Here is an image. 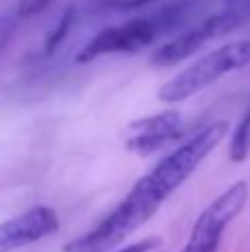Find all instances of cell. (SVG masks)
<instances>
[{
	"label": "cell",
	"mask_w": 250,
	"mask_h": 252,
	"mask_svg": "<svg viewBox=\"0 0 250 252\" xmlns=\"http://www.w3.org/2000/svg\"><path fill=\"white\" fill-rule=\"evenodd\" d=\"M230 124L226 120L204 126L184 144L173 148L162 161L153 166L135 186L126 192L122 201L100 219L91 230L64 244V252H111L126 237L140 230L164 201L202 166V161L215 151L226 137Z\"/></svg>",
	"instance_id": "6da1fadb"
},
{
	"label": "cell",
	"mask_w": 250,
	"mask_h": 252,
	"mask_svg": "<svg viewBox=\"0 0 250 252\" xmlns=\"http://www.w3.org/2000/svg\"><path fill=\"white\" fill-rule=\"evenodd\" d=\"M184 4H173L157 13L137 16L126 22L106 27L97 31L75 56V62L87 64L91 60H97L102 56H115V53H137L142 49L151 47L157 38L173 29L182 20Z\"/></svg>",
	"instance_id": "7a4b0ae2"
},
{
	"label": "cell",
	"mask_w": 250,
	"mask_h": 252,
	"mask_svg": "<svg viewBox=\"0 0 250 252\" xmlns=\"http://www.w3.org/2000/svg\"><path fill=\"white\" fill-rule=\"evenodd\" d=\"M250 64V35L242 40H233L221 47L208 51L193 64H188L184 71L173 75L162 89H159V100L166 104H177L188 97L202 93L224 75L239 71Z\"/></svg>",
	"instance_id": "3957f363"
},
{
	"label": "cell",
	"mask_w": 250,
	"mask_h": 252,
	"mask_svg": "<svg viewBox=\"0 0 250 252\" xmlns=\"http://www.w3.org/2000/svg\"><path fill=\"white\" fill-rule=\"evenodd\" d=\"M250 195L246 182H235L228 186L219 197L211 201L197 221L193 223V230L188 235V241L180 252H219L224 232L235 221L239 213L244 210Z\"/></svg>",
	"instance_id": "277c9868"
},
{
	"label": "cell",
	"mask_w": 250,
	"mask_h": 252,
	"mask_svg": "<svg viewBox=\"0 0 250 252\" xmlns=\"http://www.w3.org/2000/svg\"><path fill=\"white\" fill-rule=\"evenodd\" d=\"M239 13L237 11H219L206 16L204 20H199L197 25L188 27L186 31L177 33L175 38L166 40L157 51L151 58L153 66H175L180 62L188 60L190 56L199 51L202 47H206L211 40H215L217 35H221L224 31L237 27Z\"/></svg>",
	"instance_id": "5b68a950"
},
{
	"label": "cell",
	"mask_w": 250,
	"mask_h": 252,
	"mask_svg": "<svg viewBox=\"0 0 250 252\" xmlns=\"http://www.w3.org/2000/svg\"><path fill=\"white\" fill-rule=\"evenodd\" d=\"M60 230V219L49 206H33L0 223V252H13L47 239Z\"/></svg>",
	"instance_id": "8992f818"
},
{
	"label": "cell",
	"mask_w": 250,
	"mask_h": 252,
	"mask_svg": "<svg viewBox=\"0 0 250 252\" xmlns=\"http://www.w3.org/2000/svg\"><path fill=\"white\" fill-rule=\"evenodd\" d=\"M126 148L137 155H151L182 137V115L177 111H164L151 118L128 124Z\"/></svg>",
	"instance_id": "52a82bcc"
},
{
	"label": "cell",
	"mask_w": 250,
	"mask_h": 252,
	"mask_svg": "<svg viewBox=\"0 0 250 252\" xmlns=\"http://www.w3.org/2000/svg\"><path fill=\"white\" fill-rule=\"evenodd\" d=\"M250 155V111L244 115V120L233 133V142H230V159L244 161Z\"/></svg>",
	"instance_id": "ba28073f"
},
{
	"label": "cell",
	"mask_w": 250,
	"mask_h": 252,
	"mask_svg": "<svg viewBox=\"0 0 250 252\" xmlns=\"http://www.w3.org/2000/svg\"><path fill=\"white\" fill-rule=\"evenodd\" d=\"M71 20H73V9H66V11L62 13V18L58 20V25L53 27V31L49 33L47 47H44V51L47 53H53L62 44V40L66 38V31H69V27H71Z\"/></svg>",
	"instance_id": "9c48e42d"
},
{
	"label": "cell",
	"mask_w": 250,
	"mask_h": 252,
	"mask_svg": "<svg viewBox=\"0 0 250 252\" xmlns=\"http://www.w3.org/2000/svg\"><path fill=\"white\" fill-rule=\"evenodd\" d=\"M56 0H20L16 9V16L18 18H31V16H38L42 13L49 4H53Z\"/></svg>",
	"instance_id": "30bf717a"
},
{
	"label": "cell",
	"mask_w": 250,
	"mask_h": 252,
	"mask_svg": "<svg viewBox=\"0 0 250 252\" xmlns=\"http://www.w3.org/2000/svg\"><path fill=\"white\" fill-rule=\"evenodd\" d=\"M16 18L18 16H0V56L7 49L9 40L13 38V31H16Z\"/></svg>",
	"instance_id": "8fae6325"
},
{
	"label": "cell",
	"mask_w": 250,
	"mask_h": 252,
	"mask_svg": "<svg viewBox=\"0 0 250 252\" xmlns=\"http://www.w3.org/2000/svg\"><path fill=\"white\" fill-rule=\"evenodd\" d=\"M162 246V241L157 237H146V239H140L135 244H128L126 248H120V250H111V252H153Z\"/></svg>",
	"instance_id": "7c38bea8"
},
{
	"label": "cell",
	"mask_w": 250,
	"mask_h": 252,
	"mask_svg": "<svg viewBox=\"0 0 250 252\" xmlns=\"http://www.w3.org/2000/svg\"><path fill=\"white\" fill-rule=\"evenodd\" d=\"M155 2V0H111V7L115 9H140L146 4Z\"/></svg>",
	"instance_id": "4fadbf2b"
}]
</instances>
